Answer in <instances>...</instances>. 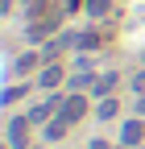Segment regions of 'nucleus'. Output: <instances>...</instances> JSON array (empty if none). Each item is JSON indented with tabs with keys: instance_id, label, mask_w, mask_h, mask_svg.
Here are the masks:
<instances>
[{
	"instance_id": "f257e3e1",
	"label": "nucleus",
	"mask_w": 145,
	"mask_h": 149,
	"mask_svg": "<svg viewBox=\"0 0 145 149\" xmlns=\"http://www.w3.org/2000/svg\"><path fill=\"white\" fill-rule=\"evenodd\" d=\"M29 128H33L29 112H25V116H13L8 120V149H33L29 145Z\"/></svg>"
},
{
	"instance_id": "f03ea898",
	"label": "nucleus",
	"mask_w": 145,
	"mask_h": 149,
	"mask_svg": "<svg viewBox=\"0 0 145 149\" xmlns=\"http://www.w3.org/2000/svg\"><path fill=\"white\" fill-rule=\"evenodd\" d=\"M87 108H91V100H87V95H79V91H70V95H66V104L58 108V116H62L66 124H79V120L87 116Z\"/></svg>"
},
{
	"instance_id": "7ed1b4c3",
	"label": "nucleus",
	"mask_w": 145,
	"mask_h": 149,
	"mask_svg": "<svg viewBox=\"0 0 145 149\" xmlns=\"http://www.w3.org/2000/svg\"><path fill=\"white\" fill-rule=\"evenodd\" d=\"M62 79H66V66H58V62H50V66L38 70V87H42V91H58Z\"/></svg>"
},
{
	"instance_id": "20e7f679",
	"label": "nucleus",
	"mask_w": 145,
	"mask_h": 149,
	"mask_svg": "<svg viewBox=\"0 0 145 149\" xmlns=\"http://www.w3.org/2000/svg\"><path fill=\"white\" fill-rule=\"evenodd\" d=\"M141 137H145V120H129L120 128V145H137Z\"/></svg>"
},
{
	"instance_id": "39448f33",
	"label": "nucleus",
	"mask_w": 145,
	"mask_h": 149,
	"mask_svg": "<svg viewBox=\"0 0 145 149\" xmlns=\"http://www.w3.org/2000/svg\"><path fill=\"white\" fill-rule=\"evenodd\" d=\"M83 8L91 21H104V17H112V0H83Z\"/></svg>"
},
{
	"instance_id": "423d86ee",
	"label": "nucleus",
	"mask_w": 145,
	"mask_h": 149,
	"mask_svg": "<svg viewBox=\"0 0 145 149\" xmlns=\"http://www.w3.org/2000/svg\"><path fill=\"white\" fill-rule=\"evenodd\" d=\"M116 83H120V74H112V70H108V74H100V79H96V87H91V95L100 100V95H112V91H116Z\"/></svg>"
},
{
	"instance_id": "0eeeda50",
	"label": "nucleus",
	"mask_w": 145,
	"mask_h": 149,
	"mask_svg": "<svg viewBox=\"0 0 145 149\" xmlns=\"http://www.w3.org/2000/svg\"><path fill=\"white\" fill-rule=\"evenodd\" d=\"M42 66V54H21V58L13 62V74H33Z\"/></svg>"
},
{
	"instance_id": "6e6552de",
	"label": "nucleus",
	"mask_w": 145,
	"mask_h": 149,
	"mask_svg": "<svg viewBox=\"0 0 145 149\" xmlns=\"http://www.w3.org/2000/svg\"><path fill=\"white\" fill-rule=\"evenodd\" d=\"M79 50H104V33H100V29L79 33Z\"/></svg>"
},
{
	"instance_id": "1a4fd4ad",
	"label": "nucleus",
	"mask_w": 145,
	"mask_h": 149,
	"mask_svg": "<svg viewBox=\"0 0 145 149\" xmlns=\"http://www.w3.org/2000/svg\"><path fill=\"white\" fill-rule=\"evenodd\" d=\"M66 133H70V124H66L62 116H58V120H50V124H46V141H62Z\"/></svg>"
},
{
	"instance_id": "9d476101",
	"label": "nucleus",
	"mask_w": 145,
	"mask_h": 149,
	"mask_svg": "<svg viewBox=\"0 0 145 149\" xmlns=\"http://www.w3.org/2000/svg\"><path fill=\"white\" fill-rule=\"evenodd\" d=\"M116 112H120V104H116L112 95H104V100H100V108H96V116H100V120H112Z\"/></svg>"
},
{
	"instance_id": "9b49d317",
	"label": "nucleus",
	"mask_w": 145,
	"mask_h": 149,
	"mask_svg": "<svg viewBox=\"0 0 145 149\" xmlns=\"http://www.w3.org/2000/svg\"><path fill=\"white\" fill-rule=\"evenodd\" d=\"M29 95V87H8L4 91V104H17V100H25Z\"/></svg>"
},
{
	"instance_id": "f8f14e48",
	"label": "nucleus",
	"mask_w": 145,
	"mask_h": 149,
	"mask_svg": "<svg viewBox=\"0 0 145 149\" xmlns=\"http://www.w3.org/2000/svg\"><path fill=\"white\" fill-rule=\"evenodd\" d=\"M133 91H145V70H137V74H133Z\"/></svg>"
},
{
	"instance_id": "ddd939ff",
	"label": "nucleus",
	"mask_w": 145,
	"mask_h": 149,
	"mask_svg": "<svg viewBox=\"0 0 145 149\" xmlns=\"http://www.w3.org/2000/svg\"><path fill=\"white\" fill-rule=\"evenodd\" d=\"M87 149H112V145H108V141H100V137H96L91 145H87Z\"/></svg>"
},
{
	"instance_id": "4468645a",
	"label": "nucleus",
	"mask_w": 145,
	"mask_h": 149,
	"mask_svg": "<svg viewBox=\"0 0 145 149\" xmlns=\"http://www.w3.org/2000/svg\"><path fill=\"white\" fill-rule=\"evenodd\" d=\"M0 8H4V13H8V8H13V0H0Z\"/></svg>"
},
{
	"instance_id": "2eb2a0df",
	"label": "nucleus",
	"mask_w": 145,
	"mask_h": 149,
	"mask_svg": "<svg viewBox=\"0 0 145 149\" xmlns=\"http://www.w3.org/2000/svg\"><path fill=\"white\" fill-rule=\"evenodd\" d=\"M137 112H145V100H141V104H137Z\"/></svg>"
},
{
	"instance_id": "dca6fc26",
	"label": "nucleus",
	"mask_w": 145,
	"mask_h": 149,
	"mask_svg": "<svg viewBox=\"0 0 145 149\" xmlns=\"http://www.w3.org/2000/svg\"><path fill=\"white\" fill-rule=\"evenodd\" d=\"M33 149H42V145H33Z\"/></svg>"
}]
</instances>
